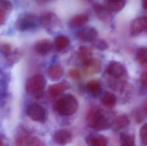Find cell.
<instances>
[{"mask_svg":"<svg viewBox=\"0 0 147 146\" xmlns=\"http://www.w3.org/2000/svg\"><path fill=\"white\" fill-rule=\"evenodd\" d=\"M136 58L141 65L147 67V48H140L137 51Z\"/></svg>","mask_w":147,"mask_h":146,"instance_id":"484cf974","label":"cell"},{"mask_svg":"<svg viewBox=\"0 0 147 146\" xmlns=\"http://www.w3.org/2000/svg\"><path fill=\"white\" fill-rule=\"evenodd\" d=\"M90 125L95 130H106L111 126V123L103 110L98 109L95 111L90 116Z\"/></svg>","mask_w":147,"mask_h":146,"instance_id":"277c9868","label":"cell"},{"mask_svg":"<svg viewBox=\"0 0 147 146\" xmlns=\"http://www.w3.org/2000/svg\"><path fill=\"white\" fill-rule=\"evenodd\" d=\"M94 47L101 51H104L109 48L108 43L103 39H97L94 41Z\"/></svg>","mask_w":147,"mask_h":146,"instance_id":"4316f807","label":"cell"},{"mask_svg":"<svg viewBox=\"0 0 147 146\" xmlns=\"http://www.w3.org/2000/svg\"><path fill=\"white\" fill-rule=\"evenodd\" d=\"M101 101L106 108L112 109L116 104L117 99L116 96L114 93L110 92L105 91L102 95Z\"/></svg>","mask_w":147,"mask_h":146,"instance_id":"7402d4cb","label":"cell"},{"mask_svg":"<svg viewBox=\"0 0 147 146\" xmlns=\"http://www.w3.org/2000/svg\"><path fill=\"white\" fill-rule=\"evenodd\" d=\"M126 1H104L103 5L110 12H118L125 7Z\"/></svg>","mask_w":147,"mask_h":146,"instance_id":"44dd1931","label":"cell"},{"mask_svg":"<svg viewBox=\"0 0 147 146\" xmlns=\"http://www.w3.org/2000/svg\"><path fill=\"white\" fill-rule=\"evenodd\" d=\"M2 49L5 52H8L10 51L11 50V47L10 45H9V44H3V45L2 46Z\"/></svg>","mask_w":147,"mask_h":146,"instance_id":"d6a6232c","label":"cell"},{"mask_svg":"<svg viewBox=\"0 0 147 146\" xmlns=\"http://www.w3.org/2000/svg\"><path fill=\"white\" fill-rule=\"evenodd\" d=\"M3 78V75L2 73H1V71H0V82H1V81L2 79Z\"/></svg>","mask_w":147,"mask_h":146,"instance_id":"d590c367","label":"cell"},{"mask_svg":"<svg viewBox=\"0 0 147 146\" xmlns=\"http://www.w3.org/2000/svg\"><path fill=\"white\" fill-rule=\"evenodd\" d=\"M145 110H146V112L147 113V103L145 105Z\"/></svg>","mask_w":147,"mask_h":146,"instance_id":"8d00e7d4","label":"cell"},{"mask_svg":"<svg viewBox=\"0 0 147 146\" xmlns=\"http://www.w3.org/2000/svg\"><path fill=\"white\" fill-rule=\"evenodd\" d=\"M69 75L73 79H78L79 77L80 73L77 70L73 69L70 71Z\"/></svg>","mask_w":147,"mask_h":146,"instance_id":"1f68e13d","label":"cell"},{"mask_svg":"<svg viewBox=\"0 0 147 146\" xmlns=\"http://www.w3.org/2000/svg\"><path fill=\"white\" fill-rule=\"evenodd\" d=\"M15 143L16 146H45L38 138L31 136L25 132L18 134Z\"/></svg>","mask_w":147,"mask_h":146,"instance_id":"ba28073f","label":"cell"},{"mask_svg":"<svg viewBox=\"0 0 147 146\" xmlns=\"http://www.w3.org/2000/svg\"><path fill=\"white\" fill-rule=\"evenodd\" d=\"M140 80L143 85H147V71L142 73L140 76Z\"/></svg>","mask_w":147,"mask_h":146,"instance_id":"f546056e","label":"cell"},{"mask_svg":"<svg viewBox=\"0 0 147 146\" xmlns=\"http://www.w3.org/2000/svg\"><path fill=\"white\" fill-rule=\"evenodd\" d=\"M120 146H134L135 137L132 134L121 133L120 135Z\"/></svg>","mask_w":147,"mask_h":146,"instance_id":"d4e9b609","label":"cell"},{"mask_svg":"<svg viewBox=\"0 0 147 146\" xmlns=\"http://www.w3.org/2000/svg\"><path fill=\"white\" fill-rule=\"evenodd\" d=\"M46 85L47 80L44 75L39 74L35 75L27 81L26 91L35 99H40L43 97Z\"/></svg>","mask_w":147,"mask_h":146,"instance_id":"6da1fadb","label":"cell"},{"mask_svg":"<svg viewBox=\"0 0 147 146\" xmlns=\"http://www.w3.org/2000/svg\"><path fill=\"white\" fill-rule=\"evenodd\" d=\"M93 9L98 19L105 23H109L111 21V12L109 11L103 4L94 3Z\"/></svg>","mask_w":147,"mask_h":146,"instance_id":"7c38bea8","label":"cell"},{"mask_svg":"<svg viewBox=\"0 0 147 146\" xmlns=\"http://www.w3.org/2000/svg\"><path fill=\"white\" fill-rule=\"evenodd\" d=\"M55 143L61 145H67L71 142L72 136L69 131L65 129L57 130L53 136Z\"/></svg>","mask_w":147,"mask_h":146,"instance_id":"9a60e30c","label":"cell"},{"mask_svg":"<svg viewBox=\"0 0 147 146\" xmlns=\"http://www.w3.org/2000/svg\"><path fill=\"white\" fill-rule=\"evenodd\" d=\"M78 107V100L71 94L63 95L57 102V110L61 115H72L76 112Z\"/></svg>","mask_w":147,"mask_h":146,"instance_id":"7a4b0ae2","label":"cell"},{"mask_svg":"<svg viewBox=\"0 0 147 146\" xmlns=\"http://www.w3.org/2000/svg\"><path fill=\"white\" fill-rule=\"evenodd\" d=\"M47 75L52 81H58L63 76V69L59 64H52L48 67Z\"/></svg>","mask_w":147,"mask_h":146,"instance_id":"2e32d148","label":"cell"},{"mask_svg":"<svg viewBox=\"0 0 147 146\" xmlns=\"http://www.w3.org/2000/svg\"><path fill=\"white\" fill-rule=\"evenodd\" d=\"M28 116L33 121L44 123L46 121V111L41 105L33 104L28 107L27 111Z\"/></svg>","mask_w":147,"mask_h":146,"instance_id":"9c48e42d","label":"cell"},{"mask_svg":"<svg viewBox=\"0 0 147 146\" xmlns=\"http://www.w3.org/2000/svg\"><path fill=\"white\" fill-rule=\"evenodd\" d=\"M76 37L78 40L82 42H94L98 37V32L93 27H86L80 29L77 33Z\"/></svg>","mask_w":147,"mask_h":146,"instance_id":"30bf717a","label":"cell"},{"mask_svg":"<svg viewBox=\"0 0 147 146\" xmlns=\"http://www.w3.org/2000/svg\"><path fill=\"white\" fill-rule=\"evenodd\" d=\"M54 48L53 42L47 39L37 41L34 45V50L36 53L41 56L49 55L52 51Z\"/></svg>","mask_w":147,"mask_h":146,"instance_id":"8fae6325","label":"cell"},{"mask_svg":"<svg viewBox=\"0 0 147 146\" xmlns=\"http://www.w3.org/2000/svg\"><path fill=\"white\" fill-rule=\"evenodd\" d=\"M53 44L54 48L58 52L64 53L69 50L70 46V40L67 36L59 35L55 38Z\"/></svg>","mask_w":147,"mask_h":146,"instance_id":"4fadbf2b","label":"cell"},{"mask_svg":"<svg viewBox=\"0 0 147 146\" xmlns=\"http://www.w3.org/2000/svg\"><path fill=\"white\" fill-rule=\"evenodd\" d=\"M85 71L90 74L97 73L101 69V64L98 60L92 58L87 64L84 66Z\"/></svg>","mask_w":147,"mask_h":146,"instance_id":"cb8c5ba5","label":"cell"},{"mask_svg":"<svg viewBox=\"0 0 147 146\" xmlns=\"http://www.w3.org/2000/svg\"><path fill=\"white\" fill-rule=\"evenodd\" d=\"M86 141L88 146H108V140L106 137L101 135H89Z\"/></svg>","mask_w":147,"mask_h":146,"instance_id":"d6986e66","label":"cell"},{"mask_svg":"<svg viewBox=\"0 0 147 146\" xmlns=\"http://www.w3.org/2000/svg\"><path fill=\"white\" fill-rule=\"evenodd\" d=\"M13 5L9 1H0V9L5 11H10L13 9Z\"/></svg>","mask_w":147,"mask_h":146,"instance_id":"f1b7e54d","label":"cell"},{"mask_svg":"<svg viewBox=\"0 0 147 146\" xmlns=\"http://www.w3.org/2000/svg\"><path fill=\"white\" fill-rule=\"evenodd\" d=\"M130 123L128 116L126 115H121L114 119L111 123V127L115 131H118L127 127Z\"/></svg>","mask_w":147,"mask_h":146,"instance_id":"ffe728a7","label":"cell"},{"mask_svg":"<svg viewBox=\"0 0 147 146\" xmlns=\"http://www.w3.org/2000/svg\"><path fill=\"white\" fill-rule=\"evenodd\" d=\"M87 91L94 97L98 96L102 91V86L97 80H92L87 82L86 85Z\"/></svg>","mask_w":147,"mask_h":146,"instance_id":"603a6c76","label":"cell"},{"mask_svg":"<svg viewBox=\"0 0 147 146\" xmlns=\"http://www.w3.org/2000/svg\"><path fill=\"white\" fill-rule=\"evenodd\" d=\"M77 57L84 66L90 62L92 57V52L90 49L86 46H80L77 50Z\"/></svg>","mask_w":147,"mask_h":146,"instance_id":"ac0fdd59","label":"cell"},{"mask_svg":"<svg viewBox=\"0 0 147 146\" xmlns=\"http://www.w3.org/2000/svg\"><path fill=\"white\" fill-rule=\"evenodd\" d=\"M6 11L0 9V25L4 23L6 20Z\"/></svg>","mask_w":147,"mask_h":146,"instance_id":"4dcf8cb0","label":"cell"},{"mask_svg":"<svg viewBox=\"0 0 147 146\" xmlns=\"http://www.w3.org/2000/svg\"><path fill=\"white\" fill-rule=\"evenodd\" d=\"M142 5L143 9L147 11V1H143L142 3Z\"/></svg>","mask_w":147,"mask_h":146,"instance_id":"836d02e7","label":"cell"},{"mask_svg":"<svg viewBox=\"0 0 147 146\" xmlns=\"http://www.w3.org/2000/svg\"><path fill=\"white\" fill-rule=\"evenodd\" d=\"M107 74L111 79L115 81H123L127 77V71L124 66L118 61H110L106 67Z\"/></svg>","mask_w":147,"mask_h":146,"instance_id":"5b68a950","label":"cell"},{"mask_svg":"<svg viewBox=\"0 0 147 146\" xmlns=\"http://www.w3.org/2000/svg\"><path fill=\"white\" fill-rule=\"evenodd\" d=\"M0 146H3V141L1 137H0Z\"/></svg>","mask_w":147,"mask_h":146,"instance_id":"e575fe53","label":"cell"},{"mask_svg":"<svg viewBox=\"0 0 147 146\" xmlns=\"http://www.w3.org/2000/svg\"><path fill=\"white\" fill-rule=\"evenodd\" d=\"M39 24V18L36 15L26 13L17 18L15 25L16 30L23 32L35 29Z\"/></svg>","mask_w":147,"mask_h":146,"instance_id":"3957f363","label":"cell"},{"mask_svg":"<svg viewBox=\"0 0 147 146\" xmlns=\"http://www.w3.org/2000/svg\"><path fill=\"white\" fill-rule=\"evenodd\" d=\"M129 33L132 37L147 35V16L138 17L130 24Z\"/></svg>","mask_w":147,"mask_h":146,"instance_id":"52a82bcc","label":"cell"},{"mask_svg":"<svg viewBox=\"0 0 147 146\" xmlns=\"http://www.w3.org/2000/svg\"><path fill=\"white\" fill-rule=\"evenodd\" d=\"M89 19V16L86 14H78L70 19L68 25L70 27L72 28L80 27L85 25L88 22Z\"/></svg>","mask_w":147,"mask_h":146,"instance_id":"e0dca14e","label":"cell"},{"mask_svg":"<svg viewBox=\"0 0 147 146\" xmlns=\"http://www.w3.org/2000/svg\"><path fill=\"white\" fill-rule=\"evenodd\" d=\"M40 24L46 30L52 31L59 27L60 21L55 13L46 12L41 15L39 18Z\"/></svg>","mask_w":147,"mask_h":146,"instance_id":"8992f818","label":"cell"},{"mask_svg":"<svg viewBox=\"0 0 147 146\" xmlns=\"http://www.w3.org/2000/svg\"><path fill=\"white\" fill-rule=\"evenodd\" d=\"M70 87V85L69 82L65 80H63L61 82L51 85L48 87V92L52 97H58L69 89Z\"/></svg>","mask_w":147,"mask_h":146,"instance_id":"5bb4252c","label":"cell"},{"mask_svg":"<svg viewBox=\"0 0 147 146\" xmlns=\"http://www.w3.org/2000/svg\"><path fill=\"white\" fill-rule=\"evenodd\" d=\"M140 137L142 143L145 145H147V123L140 128Z\"/></svg>","mask_w":147,"mask_h":146,"instance_id":"83f0119b","label":"cell"}]
</instances>
